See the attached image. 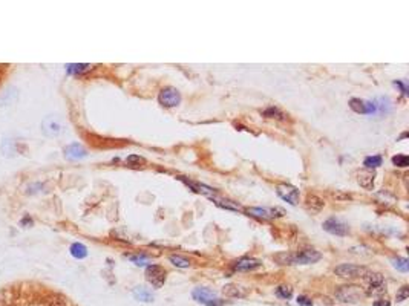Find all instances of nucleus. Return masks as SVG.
Returning a JSON list of instances; mask_svg holds the SVG:
<instances>
[{"label": "nucleus", "instance_id": "f257e3e1", "mask_svg": "<svg viewBox=\"0 0 409 306\" xmlns=\"http://www.w3.org/2000/svg\"><path fill=\"white\" fill-rule=\"evenodd\" d=\"M192 297L193 300H196L198 303L204 304V306H222L226 303V300H221L212 289L209 288H195L192 291Z\"/></svg>", "mask_w": 409, "mask_h": 306}, {"label": "nucleus", "instance_id": "f03ea898", "mask_svg": "<svg viewBox=\"0 0 409 306\" xmlns=\"http://www.w3.org/2000/svg\"><path fill=\"white\" fill-rule=\"evenodd\" d=\"M386 291V283L382 274L379 273H368L365 276V294H383Z\"/></svg>", "mask_w": 409, "mask_h": 306}, {"label": "nucleus", "instance_id": "7ed1b4c3", "mask_svg": "<svg viewBox=\"0 0 409 306\" xmlns=\"http://www.w3.org/2000/svg\"><path fill=\"white\" fill-rule=\"evenodd\" d=\"M334 273H336L339 277H344V279H356V277H365L369 271H368V268H365V266H359V265H353V263H344V265L336 266Z\"/></svg>", "mask_w": 409, "mask_h": 306}, {"label": "nucleus", "instance_id": "20e7f679", "mask_svg": "<svg viewBox=\"0 0 409 306\" xmlns=\"http://www.w3.org/2000/svg\"><path fill=\"white\" fill-rule=\"evenodd\" d=\"M363 295H365V292L362 291V288L356 286V285H345L336 291V297L345 303H357Z\"/></svg>", "mask_w": 409, "mask_h": 306}, {"label": "nucleus", "instance_id": "39448f33", "mask_svg": "<svg viewBox=\"0 0 409 306\" xmlns=\"http://www.w3.org/2000/svg\"><path fill=\"white\" fill-rule=\"evenodd\" d=\"M146 280L154 288H161L166 282V270L160 265H147L146 268Z\"/></svg>", "mask_w": 409, "mask_h": 306}, {"label": "nucleus", "instance_id": "423d86ee", "mask_svg": "<svg viewBox=\"0 0 409 306\" xmlns=\"http://www.w3.org/2000/svg\"><path fill=\"white\" fill-rule=\"evenodd\" d=\"M276 193L282 201L288 202L290 205H297V202H299V190L290 184H279L276 187Z\"/></svg>", "mask_w": 409, "mask_h": 306}, {"label": "nucleus", "instance_id": "0eeeda50", "mask_svg": "<svg viewBox=\"0 0 409 306\" xmlns=\"http://www.w3.org/2000/svg\"><path fill=\"white\" fill-rule=\"evenodd\" d=\"M323 230L329 235H334V236H347L350 233V228L345 222H342L340 219L337 217H329L323 222Z\"/></svg>", "mask_w": 409, "mask_h": 306}, {"label": "nucleus", "instance_id": "6e6552de", "mask_svg": "<svg viewBox=\"0 0 409 306\" xmlns=\"http://www.w3.org/2000/svg\"><path fill=\"white\" fill-rule=\"evenodd\" d=\"M247 214L248 216H253V217H257V219H262V220H268V219H275V217H281L284 216V210L282 208H261V207H250L247 208Z\"/></svg>", "mask_w": 409, "mask_h": 306}, {"label": "nucleus", "instance_id": "1a4fd4ad", "mask_svg": "<svg viewBox=\"0 0 409 306\" xmlns=\"http://www.w3.org/2000/svg\"><path fill=\"white\" fill-rule=\"evenodd\" d=\"M322 259V254L313 248H305L302 251H299L297 254H293V263L297 265H310V263H316Z\"/></svg>", "mask_w": 409, "mask_h": 306}, {"label": "nucleus", "instance_id": "9d476101", "mask_svg": "<svg viewBox=\"0 0 409 306\" xmlns=\"http://www.w3.org/2000/svg\"><path fill=\"white\" fill-rule=\"evenodd\" d=\"M158 101L164 107H175L181 103V94L175 88H164L158 95Z\"/></svg>", "mask_w": 409, "mask_h": 306}, {"label": "nucleus", "instance_id": "9b49d317", "mask_svg": "<svg viewBox=\"0 0 409 306\" xmlns=\"http://www.w3.org/2000/svg\"><path fill=\"white\" fill-rule=\"evenodd\" d=\"M42 130L46 136H58L63 130V124L61 121L54 117V115H51V117H46L42 123Z\"/></svg>", "mask_w": 409, "mask_h": 306}, {"label": "nucleus", "instance_id": "f8f14e48", "mask_svg": "<svg viewBox=\"0 0 409 306\" xmlns=\"http://www.w3.org/2000/svg\"><path fill=\"white\" fill-rule=\"evenodd\" d=\"M350 107L360 115H376V107L373 101H366L360 98H351L350 100Z\"/></svg>", "mask_w": 409, "mask_h": 306}, {"label": "nucleus", "instance_id": "ddd939ff", "mask_svg": "<svg viewBox=\"0 0 409 306\" xmlns=\"http://www.w3.org/2000/svg\"><path fill=\"white\" fill-rule=\"evenodd\" d=\"M261 266H262V262L259 259H254V257H242V259L236 260L233 265L236 271H254Z\"/></svg>", "mask_w": 409, "mask_h": 306}, {"label": "nucleus", "instance_id": "4468645a", "mask_svg": "<svg viewBox=\"0 0 409 306\" xmlns=\"http://www.w3.org/2000/svg\"><path fill=\"white\" fill-rule=\"evenodd\" d=\"M64 157L67 160H71V161H77V160L86 158L88 157V151H86V148L82 144L74 142V144H71V145H67L64 148Z\"/></svg>", "mask_w": 409, "mask_h": 306}, {"label": "nucleus", "instance_id": "2eb2a0df", "mask_svg": "<svg viewBox=\"0 0 409 306\" xmlns=\"http://www.w3.org/2000/svg\"><path fill=\"white\" fill-rule=\"evenodd\" d=\"M374 178H376V173L374 172H371L368 169L362 170L357 173V182L360 187H363L365 190H371L374 185Z\"/></svg>", "mask_w": 409, "mask_h": 306}, {"label": "nucleus", "instance_id": "dca6fc26", "mask_svg": "<svg viewBox=\"0 0 409 306\" xmlns=\"http://www.w3.org/2000/svg\"><path fill=\"white\" fill-rule=\"evenodd\" d=\"M185 184L187 185H190V188L192 190H195L196 193H201V195H204V196H207V198H210V199H213L215 196H216V193H215V190L213 188H210V187H207V185H204V184H199V182H192V181H187V179H184V178H181Z\"/></svg>", "mask_w": 409, "mask_h": 306}, {"label": "nucleus", "instance_id": "f3484780", "mask_svg": "<svg viewBox=\"0 0 409 306\" xmlns=\"http://www.w3.org/2000/svg\"><path fill=\"white\" fill-rule=\"evenodd\" d=\"M222 292H224V295H227V297H233V298H242V297H245V295L248 294V291H247L244 286H241V285H235V283L224 286V289H222Z\"/></svg>", "mask_w": 409, "mask_h": 306}, {"label": "nucleus", "instance_id": "a211bd4d", "mask_svg": "<svg viewBox=\"0 0 409 306\" xmlns=\"http://www.w3.org/2000/svg\"><path fill=\"white\" fill-rule=\"evenodd\" d=\"M133 297L138 301H144V303H151L154 301V294L151 289H147L146 286H137L133 289Z\"/></svg>", "mask_w": 409, "mask_h": 306}, {"label": "nucleus", "instance_id": "6ab92c4d", "mask_svg": "<svg viewBox=\"0 0 409 306\" xmlns=\"http://www.w3.org/2000/svg\"><path fill=\"white\" fill-rule=\"evenodd\" d=\"M373 103H374V107H376V113H379V115H386L392 109V104H391L389 98H385V97H380V98L374 100Z\"/></svg>", "mask_w": 409, "mask_h": 306}, {"label": "nucleus", "instance_id": "aec40b11", "mask_svg": "<svg viewBox=\"0 0 409 306\" xmlns=\"http://www.w3.org/2000/svg\"><path fill=\"white\" fill-rule=\"evenodd\" d=\"M323 205H325V202L319 196H316V195H308L307 196V208L311 210L313 213L320 211L323 208Z\"/></svg>", "mask_w": 409, "mask_h": 306}, {"label": "nucleus", "instance_id": "412c9836", "mask_svg": "<svg viewBox=\"0 0 409 306\" xmlns=\"http://www.w3.org/2000/svg\"><path fill=\"white\" fill-rule=\"evenodd\" d=\"M213 201H215V204L218 205V207H221V208H226V210H232V211H239L241 210V207L238 205V204H235L233 201H229V199H221V198H213Z\"/></svg>", "mask_w": 409, "mask_h": 306}, {"label": "nucleus", "instance_id": "4be33fe9", "mask_svg": "<svg viewBox=\"0 0 409 306\" xmlns=\"http://www.w3.org/2000/svg\"><path fill=\"white\" fill-rule=\"evenodd\" d=\"M92 66L91 64H83V63H74V64H67L66 66V70L69 73H74V75H77V73H85L88 70H91Z\"/></svg>", "mask_w": 409, "mask_h": 306}, {"label": "nucleus", "instance_id": "5701e85b", "mask_svg": "<svg viewBox=\"0 0 409 306\" xmlns=\"http://www.w3.org/2000/svg\"><path fill=\"white\" fill-rule=\"evenodd\" d=\"M71 254L76 259H85L88 256V248L83 244H72L71 245Z\"/></svg>", "mask_w": 409, "mask_h": 306}, {"label": "nucleus", "instance_id": "b1692460", "mask_svg": "<svg viewBox=\"0 0 409 306\" xmlns=\"http://www.w3.org/2000/svg\"><path fill=\"white\" fill-rule=\"evenodd\" d=\"M169 260L172 265H175L176 268H189L190 266V260L189 259H185L179 254H170L169 256Z\"/></svg>", "mask_w": 409, "mask_h": 306}, {"label": "nucleus", "instance_id": "393cba45", "mask_svg": "<svg viewBox=\"0 0 409 306\" xmlns=\"http://www.w3.org/2000/svg\"><path fill=\"white\" fill-rule=\"evenodd\" d=\"M363 166H365L368 170H371V169L374 170V169H377V167H380V166H382V157H379V155L368 157V158H365Z\"/></svg>", "mask_w": 409, "mask_h": 306}, {"label": "nucleus", "instance_id": "a878e982", "mask_svg": "<svg viewBox=\"0 0 409 306\" xmlns=\"http://www.w3.org/2000/svg\"><path fill=\"white\" fill-rule=\"evenodd\" d=\"M391 262H392V265H394L395 270H398V271H401V273H406V271L409 270V262H407V259H404V257H395V259H392Z\"/></svg>", "mask_w": 409, "mask_h": 306}, {"label": "nucleus", "instance_id": "bb28decb", "mask_svg": "<svg viewBox=\"0 0 409 306\" xmlns=\"http://www.w3.org/2000/svg\"><path fill=\"white\" fill-rule=\"evenodd\" d=\"M129 260L133 262L137 266H146L149 263V257L144 254H132V256H129Z\"/></svg>", "mask_w": 409, "mask_h": 306}, {"label": "nucleus", "instance_id": "cd10ccee", "mask_svg": "<svg viewBox=\"0 0 409 306\" xmlns=\"http://www.w3.org/2000/svg\"><path fill=\"white\" fill-rule=\"evenodd\" d=\"M276 295L281 297V298L288 300V298L293 295V288H290V286H287V285H282V286H279V288L276 289Z\"/></svg>", "mask_w": 409, "mask_h": 306}, {"label": "nucleus", "instance_id": "c85d7f7f", "mask_svg": "<svg viewBox=\"0 0 409 306\" xmlns=\"http://www.w3.org/2000/svg\"><path fill=\"white\" fill-rule=\"evenodd\" d=\"M392 164L395 167H407L409 166V158L406 155H395L392 158Z\"/></svg>", "mask_w": 409, "mask_h": 306}, {"label": "nucleus", "instance_id": "c756f323", "mask_svg": "<svg viewBox=\"0 0 409 306\" xmlns=\"http://www.w3.org/2000/svg\"><path fill=\"white\" fill-rule=\"evenodd\" d=\"M264 117H268V118H284V115L276 109V107H268L267 110L262 112Z\"/></svg>", "mask_w": 409, "mask_h": 306}, {"label": "nucleus", "instance_id": "7c9ffc66", "mask_svg": "<svg viewBox=\"0 0 409 306\" xmlns=\"http://www.w3.org/2000/svg\"><path fill=\"white\" fill-rule=\"evenodd\" d=\"M407 297H409V288L404 285V286H401V288L398 289V292H397V301H404Z\"/></svg>", "mask_w": 409, "mask_h": 306}, {"label": "nucleus", "instance_id": "2f4dec72", "mask_svg": "<svg viewBox=\"0 0 409 306\" xmlns=\"http://www.w3.org/2000/svg\"><path fill=\"white\" fill-rule=\"evenodd\" d=\"M127 163L129 164H137V166H140V164H144L146 163V160L143 158V157H140V155H130V157H127Z\"/></svg>", "mask_w": 409, "mask_h": 306}, {"label": "nucleus", "instance_id": "473e14b6", "mask_svg": "<svg viewBox=\"0 0 409 306\" xmlns=\"http://www.w3.org/2000/svg\"><path fill=\"white\" fill-rule=\"evenodd\" d=\"M297 304H301V306H313V300L308 298L307 295H299V297H297Z\"/></svg>", "mask_w": 409, "mask_h": 306}, {"label": "nucleus", "instance_id": "72a5a7b5", "mask_svg": "<svg viewBox=\"0 0 409 306\" xmlns=\"http://www.w3.org/2000/svg\"><path fill=\"white\" fill-rule=\"evenodd\" d=\"M373 306H391V301L388 298H380V300H376Z\"/></svg>", "mask_w": 409, "mask_h": 306}, {"label": "nucleus", "instance_id": "f704fd0d", "mask_svg": "<svg viewBox=\"0 0 409 306\" xmlns=\"http://www.w3.org/2000/svg\"><path fill=\"white\" fill-rule=\"evenodd\" d=\"M394 85L395 86H398L400 89H401V92H403V95H407V86L403 83V82H400V80H397V82H394Z\"/></svg>", "mask_w": 409, "mask_h": 306}, {"label": "nucleus", "instance_id": "c9c22d12", "mask_svg": "<svg viewBox=\"0 0 409 306\" xmlns=\"http://www.w3.org/2000/svg\"><path fill=\"white\" fill-rule=\"evenodd\" d=\"M49 306H66L61 300H58V298H55V300H52L51 303H49Z\"/></svg>", "mask_w": 409, "mask_h": 306}]
</instances>
